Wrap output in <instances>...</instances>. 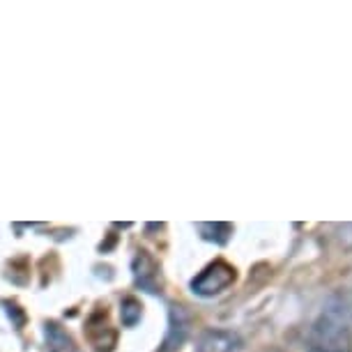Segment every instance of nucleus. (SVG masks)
I'll list each match as a JSON object with an SVG mask.
<instances>
[{
	"instance_id": "obj_1",
	"label": "nucleus",
	"mask_w": 352,
	"mask_h": 352,
	"mask_svg": "<svg viewBox=\"0 0 352 352\" xmlns=\"http://www.w3.org/2000/svg\"><path fill=\"white\" fill-rule=\"evenodd\" d=\"M309 348L314 352H352V329L336 316H322L309 331Z\"/></svg>"
},
{
	"instance_id": "obj_2",
	"label": "nucleus",
	"mask_w": 352,
	"mask_h": 352,
	"mask_svg": "<svg viewBox=\"0 0 352 352\" xmlns=\"http://www.w3.org/2000/svg\"><path fill=\"white\" fill-rule=\"evenodd\" d=\"M235 283V267L223 261H217L208 265L194 281H191V290L201 297H214L219 292L228 290Z\"/></svg>"
},
{
	"instance_id": "obj_3",
	"label": "nucleus",
	"mask_w": 352,
	"mask_h": 352,
	"mask_svg": "<svg viewBox=\"0 0 352 352\" xmlns=\"http://www.w3.org/2000/svg\"><path fill=\"white\" fill-rule=\"evenodd\" d=\"M191 327V316L189 311L180 307V304H173L170 307V322H168V334L164 338L162 352H173L184 343V338L189 336Z\"/></svg>"
},
{
	"instance_id": "obj_4",
	"label": "nucleus",
	"mask_w": 352,
	"mask_h": 352,
	"mask_svg": "<svg viewBox=\"0 0 352 352\" xmlns=\"http://www.w3.org/2000/svg\"><path fill=\"white\" fill-rule=\"evenodd\" d=\"M242 341L237 334L226 329H208L198 338L196 352H240Z\"/></svg>"
},
{
	"instance_id": "obj_5",
	"label": "nucleus",
	"mask_w": 352,
	"mask_h": 352,
	"mask_svg": "<svg viewBox=\"0 0 352 352\" xmlns=\"http://www.w3.org/2000/svg\"><path fill=\"white\" fill-rule=\"evenodd\" d=\"M134 274L136 283L148 288L150 292H157V263L148 254H138L134 261Z\"/></svg>"
},
{
	"instance_id": "obj_6",
	"label": "nucleus",
	"mask_w": 352,
	"mask_h": 352,
	"mask_svg": "<svg viewBox=\"0 0 352 352\" xmlns=\"http://www.w3.org/2000/svg\"><path fill=\"white\" fill-rule=\"evenodd\" d=\"M46 343H49L51 352H76V345L72 341V336L56 322L46 324Z\"/></svg>"
},
{
	"instance_id": "obj_7",
	"label": "nucleus",
	"mask_w": 352,
	"mask_h": 352,
	"mask_svg": "<svg viewBox=\"0 0 352 352\" xmlns=\"http://www.w3.org/2000/svg\"><path fill=\"white\" fill-rule=\"evenodd\" d=\"M201 230H203L205 240L217 242V244H223L226 240H228V235H232L230 223H203Z\"/></svg>"
},
{
	"instance_id": "obj_8",
	"label": "nucleus",
	"mask_w": 352,
	"mask_h": 352,
	"mask_svg": "<svg viewBox=\"0 0 352 352\" xmlns=\"http://www.w3.org/2000/svg\"><path fill=\"white\" fill-rule=\"evenodd\" d=\"M120 316H122L124 327H134V324L141 320V304H138L134 297H127V300L122 302Z\"/></svg>"
},
{
	"instance_id": "obj_9",
	"label": "nucleus",
	"mask_w": 352,
	"mask_h": 352,
	"mask_svg": "<svg viewBox=\"0 0 352 352\" xmlns=\"http://www.w3.org/2000/svg\"><path fill=\"white\" fill-rule=\"evenodd\" d=\"M5 307H8V314H10V318H16V327H21L23 320H25L23 314H19L16 307H10V304H5Z\"/></svg>"
},
{
	"instance_id": "obj_10",
	"label": "nucleus",
	"mask_w": 352,
	"mask_h": 352,
	"mask_svg": "<svg viewBox=\"0 0 352 352\" xmlns=\"http://www.w3.org/2000/svg\"><path fill=\"white\" fill-rule=\"evenodd\" d=\"M267 352H281V350H267Z\"/></svg>"
}]
</instances>
